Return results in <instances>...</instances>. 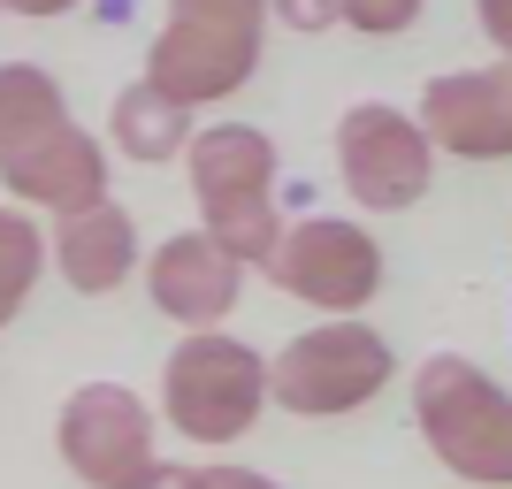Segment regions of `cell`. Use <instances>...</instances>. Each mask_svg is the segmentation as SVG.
<instances>
[{"label": "cell", "mask_w": 512, "mask_h": 489, "mask_svg": "<svg viewBox=\"0 0 512 489\" xmlns=\"http://www.w3.org/2000/svg\"><path fill=\"white\" fill-rule=\"evenodd\" d=\"M413 123L451 161H512V62L428 77Z\"/></svg>", "instance_id": "10"}, {"label": "cell", "mask_w": 512, "mask_h": 489, "mask_svg": "<svg viewBox=\"0 0 512 489\" xmlns=\"http://www.w3.org/2000/svg\"><path fill=\"white\" fill-rule=\"evenodd\" d=\"M192 489H283V482H268L253 467H192Z\"/></svg>", "instance_id": "18"}, {"label": "cell", "mask_w": 512, "mask_h": 489, "mask_svg": "<svg viewBox=\"0 0 512 489\" xmlns=\"http://www.w3.org/2000/svg\"><path fill=\"white\" fill-rule=\"evenodd\" d=\"M0 184L23 214H77L107 199V146L69 115L54 69L0 62Z\"/></svg>", "instance_id": "1"}, {"label": "cell", "mask_w": 512, "mask_h": 489, "mask_svg": "<svg viewBox=\"0 0 512 489\" xmlns=\"http://www.w3.org/2000/svg\"><path fill=\"white\" fill-rule=\"evenodd\" d=\"M413 421L444 474L474 489H512V390L490 383L474 360L436 352L413 367Z\"/></svg>", "instance_id": "4"}, {"label": "cell", "mask_w": 512, "mask_h": 489, "mask_svg": "<svg viewBox=\"0 0 512 489\" xmlns=\"http://www.w3.org/2000/svg\"><path fill=\"white\" fill-rule=\"evenodd\" d=\"M192 107L161 100V92L138 77V85L115 92V107H107V146L123 153V161H146V169H161V161H184V146H192Z\"/></svg>", "instance_id": "13"}, {"label": "cell", "mask_w": 512, "mask_h": 489, "mask_svg": "<svg viewBox=\"0 0 512 489\" xmlns=\"http://www.w3.org/2000/svg\"><path fill=\"white\" fill-rule=\"evenodd\" d=\"M146 298H153V314H169L184 337L192 329H222L237 314V298H245V268L207 230H176L146 260Z\"/></svg>", "instance_id": "11"}, {"label": "cell", "mask_w": 512, "mask_h": 489, "mask_svg": "<svg viewBox=\"0 0 512 489\" xmlns=\"http://www.w3.org/2000/svg\"><path fill=\"white\" fill-rule=\"evenodd\" d=\"M260 413H268V360H260L245 337L230 329H192V337L169 352L161 367V421L184 436V444H237L253 436Z\"/></svg>", "instance_id": "5"}, {"label": "cell", "mask_w": 512, "mask_h": 489, "mask_svg": "<svg viewBox=\"0 0 512 489\" xmlns=\"http://www.w3.org/2000/svg\"><path fill=\"white\" fill-rule=\"evenodd\" d=\"M474 23H482V39L512 62V0H474Z\"/></svg>", "instance_id": "17"}, {"label": "cell", "mask_w": 512, "mask_h": 489, "mask_svg": "<svg viewBox=\"0 0 512 489\" xmlns=\"http://www.w3.org/2000/svg\"><path fill=\"white\" fill-rule=\"evenodd\" d=\"M77 0H0V16H31V23H54V16H69Z\"/></svg>", "instance_id": "20"}, {"label": "cell", "mask_w": 512, "mask_h": 489, "mask_svg": "<svg viewBox=\"0 0 512 489\" xmlns=\"http://www.w3.org/2000/svg\"><path fill=\"white\" fill-rule=\"evenodd\" d=\"M123 489H192V467H176V459H153V467H138Z\"/></svg>", "instance_id": "19"}, {"label": "cell", "mask_w": 512, "mask_h": 489, "mask_svg": "<svg viewBox=\"0 0 512 489\" xmlns=\"http://www.w3.org/2000/svg\"><path fill=\"white\" fill-rule=\"evenodd\" d=\"M39 276H46V230H39V214L0 207V329L31 306Z\"/></svg>", "instance_id": "14"}, {"label": "cell", "mask_w": 512, "mask_h": 489, "mask_svg": "<svg viewBox=\"0 0 512 489\" xmlns=\"http://www.w3.org/2000/svg\"><path fill=\"white\" fill-rule=\"evenodd\" d=\"M390 375H398L390 337L367 329L360 314H344V321L299 329V337L268 360V398H276L283 413H299V421H337V413L375 405L390 390Z\"/></svg>", "instance_id": "6"}, {"label": "cell", "mask_w": 512, "mask_h": 489, "mask_svg": "<svg viewBox=\"0 0 512 489\" xmlns=\"http://www.w3.org/2000/svg\"><path fill=\"white\" fill-rule=\"evenodd\" d=\"M46 260L62 268V283L77 298H107V291H123V283L138 276V222H130L115 199L77 207V214H54Z\"/></svg>", "instance_id": "12"}, {"label": "cell", "mask_w": 512, "mask_h": 489, "mask_svg": "<svg viewBox=\"0 0 512 489\" xmlns=\"http://www.w3.org/2000/svg\"><path fill=\"white\" fill-rule=\"evenodd\" d=\"M260 268H268L276 291L306 298V306L329 314V321L360 314L367 298L383 291V245H375L360 222H337V214H306V222H291Z\"/></svg>", "instance_id": "7"}, {"label": "cell", "mask_w": 512, "mask_h": 489, "mask_svg": "<svg viewBox=\"0 0 512 489\" xmlns=\"http://www.w3.org/2000/svg\"><path fill=\"white\" fill-rule=\"evenodd\" d=\"M337 176H344V192H352V207L406 214V207H421L428 176H436V146L421 138V123H413L406 107L360 100V107L337 115Z\"/></svg>", "instance_id": "8"}, {"label": "cell", "mask_w": 512, "mask_h": 489, "mask_svg": "<svg viewBox=\"0 0 512 489\" xmlns=\"http://www.w3.org/2000/svg\"><path fill=\"white\" fill-rule=\"evenodd\" d=\"M260 39H268V0H169V23L153 31L146 54V85L199 115L253 85Z\"/></svg>", "instance_id": "3"}, {"label": "cell", "mask_w": 512, "mask_h": 489, "mask_svg": "<svg viewBox=\"0 0 512 489\" xmlns=\"http://www.w3.org/2000/svg\"><path fill=\"white\" fill-rule=\"evenodd\" d=\"M184 176H192L199 199V230L237 260V268H260L276 253V138L253 123H207L192 130L184 146Z\"/></svg>", "instance_id": "2"}, {"label": "cell", "mask_w": 512, "mask_h": 489, "mask_svg": "<svg viewBox=\"0 0 512 489\" xmlns=\"http://www.w3.org/2000/svg\"><path fill=\"white\" fill-rule=\"evenodd\" d=\"M428 0H337V23L344 31H360V39H398L421 23Z\"/></svg>", "instance_id": "15"}, {"label": "cell", "mask_w": 512, "mask_h": 489, "mask_svg": "<svg viewBox=\"0 0 512 489\" xmlns=\"http://www.w3.org/2000/svg\"><path fill=\"white\" fill-rule=\"evenodd\" d=\"M268 16H276L283 31H306V39H314V31L337 23V0H268Z\"/></svg>", "instance_id": "16"}, {"label": "cell", "mask_w": 512, "mask_h": 489, "mask_svg": "<svg viewBox=\"0 0 512 489\" xmlns=\"http://www.w3.org/2000/svg\"><path fill=\"white\" fill-rule=\"evenodd\" d=\"M62 467L92 489H123L138 467H153V405L123 383H77L54 421Z\"/></svg>", "instance_id": "9"}]
</instances>
